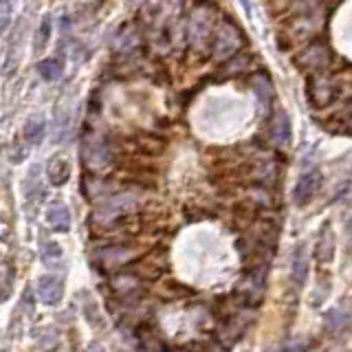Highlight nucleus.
Segmentation results:
<instances>
[{"instance_id": "obj_1", "label": "nucleus", "mask_w": 352, "mask_h": 352, "mask_svg": "<svg viewBox=\"0 0 352 352\" xmlns=\"http://www.w3.org/2000/svg\"><path fill=\"white\" fill-rule=\"evenodd\" d=\"M214 29H216V7L209 5L207 0H201V3L194 7V14L190 20V31H187V38H190L192 47L203 49L209 40V33Z\"/></svg>"}, {"instance_id": "obj_2", "label": "nucleus", "mask_w": 352, "mask_h": 352, "mask_svg": "<svg viewBox=\"0 0 352 352\" xmlns=\"http://www.w3.org/2000/svg\"><path fill=\"white\" fill-rule=\"evenodd\" d=\"M245 44V36L242 31L229 20H220L214 29V55L216 60H229L234 58V53H238Z\"/></svg>"}, {"instance_id": "obj_3", "label": "nucleus", "mask_w": 352, "mask_h": 352, "mask_svg": "<svg viewBox=\"0 0 352 352\" xmlns=\"http://www.w3.org/2000/svg\"><path fill=\"white\" fill-rule=\"evenodd\" d=\"M135 196H130V194H115V196H110L106 198V201L97 207V212H95V220L97 223H115V220H119L121 216H126L130 214L132 209H135Z\"/></svg>"}, {"instance_id": "obj_4", "label": "nucleus", "mask_w": 352, "mask_h": 352, "mask_svg": "<svg viewBox=\"0 0 352 352\" xmlns=\"http://www.w3.org/2000/svg\"><path fill=\"white\" fill-rule=\"evenodd\" d=\"M337 95H339V88L333 77H328L324 73H313L308 77V99H311L317 108H324L330 102H335Z\"/></svg>"}, {"instance_id": "obj_5", "label": "nucleus", "mask_w": 352, "mask_h": 352, "mask_svg": "<svg viewBox=\"0 0 352 352\" xmlns=\"http://www.w3.org/2000/svg\"><path fill=\"white\" fill-rule=\"evenodd\" d=\"M82 157L86 161L88 168L93 170H104L110 165L113 161V152H110V143L99 137V135H93L84 141V148H82Z\"/></svg>"}, {"instance_id": "obj_6", "label": "nucleus", "mask_w": 352, "mask_h": 352, "mask_svg": "<svg viewBox=\"0 0 352 352\" xmlns=\"http://www.w3.org/2000/svg\"><path fill=\"white\" fill-rule=\"evenodd\" d=\"M322 187V172L319 170H308L300 176V181H297L295 185V190H293V201L295 205H306V203H311L317 190Z\"/></svg>"}, {"instance_id": "obj_7", "label": "nucleus", "mask_w": 352, "mask_h": 352, "mask_svg": "<svg viewBox=\"0 0 352 352\" xmlns=\"http://www.w3.org/2000/svg\"><path fill=\"white\" fill-rule=\"evenodd\" d=\"M328 62H330V51L319 42L311 44V47L302 53V58L297 60V64L308 73H322L328 66Z\"/></svg>"}, {"instance_id": "obj_8", "label": "nucleus", "mask_w": 352, "mask_h": 352, "mask_svg": "<svg viewBox=\"0 0 352 352\" xmlns=\"http://www.w3.org/2000/svg\"><path fill=\"white\" fill-rule=\"evenodd\" d=\"M36 291H38V297L42 304L58 306L64 297V284L60 278H55V275H42V278H38Z\"/></svg>"}, {"instance_id": "obj_9", "label": "nucleus", "mask_w": 352, "mask_h": 352, "mask_svg": "<svg viewBox=\"0 0 352 352\" xmlns=\"http://www.w3.org/2000/svg\"><path fill=\"white\" fill-rule=\"evenodd\" d=\"M135 256H137V251L130 247H104L95 258L104 269H115V267H124L130 260H135Z\"/></svg>"}, {"instance_id": "obj_10", "label": "nucleus", "mask_w": 352, "mask_h": 352, "mask_svg": "<svg viewBox=\"0 0 352 352\" xmlns=\"http://www.w3.org/2000/svg\"><path fill=\"white\" fill-rule=\"evenodd\" d=\"M271 139L278 143V146H289L291 143V119L284 113L282 108L273 110L271 117Z\"/></svg>"}, {"instance_id": "obj_11", "label": "nucleus", "mask_w": 352, "mask_h": 352, "mask_svg": "<svg viewBox=\"0 0 352 352\" xmlns=\"http://www.w3.org/2000/svg\"><path fill=\"white\" fill-rule=\"evenodd\" d=\"M47 223L53 231L66 234L71 229V209L64 203H53L47 207Z\"/></svg>"}, {"instance_id": "obj_12", "label": "nucleus", "mask_w": 352, "mask_h": 352, "mask_svg": "<svg viewBox=\"0 0 352 352\" xmlns=\"http://www.w3.org/2000/svg\"><path fill=\"white\" fill-rule=\"evenodd\" d=\"M308 275V251L306 245H300L293 253V269H291V278L295 286H302L306 282Z\"/></svg>"}, {"instance_id": "obj_13", "label": "nucleus", "mask_w": 352, "mask_h": 352, "mask_svg": "<svg viewBox=\"0 0 352 352\" xmlns=\"http://www.w3.org/2000/svg\"><path fill=\"white\" fill-rule=\"evenodd\" d=\"M335 256V234L330 225H324L322 234H319V242H317V260L322 264H328Z\"/></svg>"}, {"instance_id": "obj_14", "label": "nucleus", "mask_w": 352, "mask_h": 352, "mask_svg": "<svg viewBox=\"0 0 352 352\" xmlns=\"http://www.w3.org/2000/svg\"><path fill=\"white\" fill-rule=\"evenodd\" d=\"M47 172H49V181L53 185H64L66 181L71 179V163L66 161L64 157H53L49 161Z\"/></svg>"}, {"instance_id": "obj_15", "label": "nucleus", "mask_w": 352, "mask_h": 352, "mask_svg": "<svg viewBox=\"0 0 352 352\" xmlns=\"http://www.w3.org/2000/svg\"><path fill=\"white\" fill-rule=\"evenodd\" d=\"M71 121H73V115L69 113V110H64V106H60L58 113H55V121H53V137H55V141H64L66 137H69Z\"/></svg>"}, {"instance_id": "obj_16", "label": "nucleus", "mask_w": 352, "mask_h": 352, "mask_svg": "<svg viewBox=\"0 0 352 352\" xmlns=\"http://www.w3.org/2000/svg\"><path fill=\"white\" fill-rule=\"evenodd\" d=\"M44 130H47V124H44V119L38 115V117H31L27 124H25V139L31 143V146H38V143L44 139Z\"/></svg>"}, {"instance_id": "obj_17", "label": "nucleus", "mask_w": 352, "mask_h": 352, "mask_svg": "<svg viewBox=\"0 0 352 352\" xmlns=\"http://www.w3.org/2000/svg\"><path fill=\"white\" fill-rule=\"evenodd\" d=\"M38 73L42 80H47V82H58L60 77H62V64L60 60H42L38 64Z\"/></svg>"}, {"instance_id": "obj_18", "label": "nucleus", "mask_w": 352, "mask_h": 352, "mask_svg": "<svg viewBox=\"0 0 352 352\" xmlns=\"http://www.w3.org/2000/svg\"><path fill=\"white\" fill-rule=\"evenodd\" d=\"M42 262L47 264V267H58L62 262V247L58 242H44L42 245Z\"/></svg>"}, {"instance_id": "obj_19", "label": "nucleus", "mask_w": 352, "mask_h": 352, "mask_svg": "<svg viewBox=\"0 0 352 352\" xmlns=\"http://www.w3.org/2000/svg\"><path fill=\"white\" fill-rule=\"evenodd\" d=\"M346 324H348V315L344 311H339V308H335V311H330L326 315V326L328 330H333V333H339Z\"/></svg>"}, {"instance_id": "obj_20", "label": "nucleus", "mask_w": 352, "mask_h": 352, "mask_svg": "<svg viewBox=\"0 0 352 352\" xmlns=\"http://www.w3.org/2000/svg\"><path fill=\"white\" fill-rule=\"evenodd\" d=\"M11 278H14L11 269L7 264H0V302H5L11 293Z\"/></svg>"}, {"instance_id": "obj_21", "label": "nucleus", "mask_w": 352, "mask_h": 352, "mask_svg": "<svg viewBox=\"0 0 352 352\" xmlns=\"http://www.w3.org/2000/svg\"><path fill=\"white\" fill-rule=\"evenodd\" d=\"M49 36H51V16L44 18V20H42V25H40V31H38V42H36V51H38V53H40L44 47H47Z\"/></svg>"}, {"instance_id": "obj_22", "label": "nucleus", "mask_w": 352, "mask_h": 352, "mask_svg": "<svg viewBox=\"0 0 352 352\" xmlns=\"http://www.w3.org/2000/svg\"><path fill=\"white\" fill-rule=\"evenodd\" d=\"M9 22H11V3L9 0H0V33H5Z\"/></svg>"}, {"instance_id": "obj_23", "label": "nucleus", "mask_w": 352, "mask_h": 352, "mask_svg": "<svg viewBox=\"0 0 352 352\" xmlns=\"http://www.w3.org/2000/svg\"><path fill=\"white\" fill-rule=\"evenodd\" d=\"M346 236H348V240L352 242V216L348 218V223H346Z\"/></svg>"}, {"instance_id": "obj_24", "label": "nucleus", "mask_w": 352, "mask_h": 352, "mask_svg": "<svg viewBox=\"0 0 352 352\" xmlns=\"http://www.w3.org/2000/svg\"><path fill=\"white\" fill-rule=\"evenodd\" d=\"M240 5H242V9H245L247 14L251 16V11H253V9H251V0H240Z\"/></svg>"}]
</instances>
